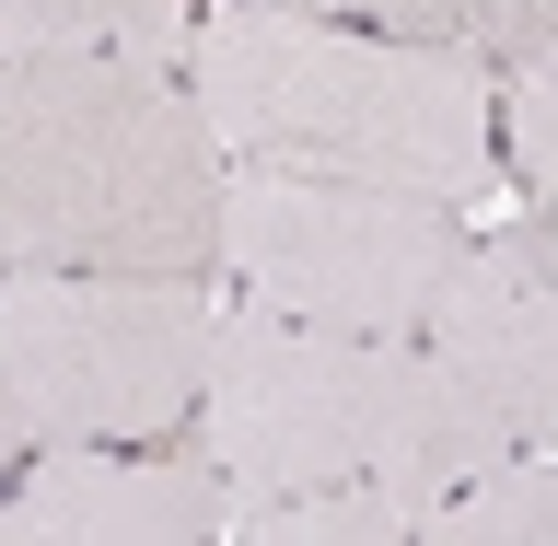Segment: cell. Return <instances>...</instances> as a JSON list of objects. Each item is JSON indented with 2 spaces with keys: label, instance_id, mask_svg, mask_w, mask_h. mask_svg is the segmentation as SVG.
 I'll return each mask as SVG.
<instances>
[{
  "label": "cell",
  "instance_id": "1",
  "mask_svg": "<svg viewBox=\"0 0 558 546\" xmlns=\"http://www.w3.org/2000/svg\"><path fill=\"white\" fill-rule=\"evenodd\" d=\"M186 94L221 163L338 174V186H396L442 209L500 174V82L477 47L373 35L291 0H209L186 35Z\"/></svg>",
  "mask_w": 558,
  "mask_h": 546
},
{
  "label": "cell",
  "instance_id": "2",
  "mask_svg": "<svg viewBox=\"0 0 558 546\" xmlns=\"http://www.w3.org/2000/svg\"><path fill=\"white\" fill-rule=\"evenodd\" d=\"M0 268H221V139L186 70L0 59Z\"/></svg>",
  "mask_w": 558,
  "mask_h": 546
},
{
  "label": "cell",
  "instance_id": "3",
  "mask_svg": "<svg viewBox=\"0 0 558 546\" xmlns=\"http://www.w3.org/2000/svg\"><path fill=\"white\" fill-rule=\"evenodd\" d=\"M198 442L233 488H396L430 512L488 453H512V430L442 373L430 338H361V326L221 303Z\"/></svg>",
  "mask_w": 558,
  "mask_h": 546
},
{
  "label": "cell",
  "instance_id": "4",
  "mask_svg": "<svg viewBox=\"0 0 558 546\" xmlns=\"http://www.w3.org/2000/svg\"><path fill=\"white\" fill-rule=\"evenodd\" d=\"M209 279L0 268V361L35 442H163L209 384Z\"/></svg>",
  "mask_w": 558,
  "mask_h": 546
},
{
  "label": "cell",
  "instance_id": "5",
  "mask_svg": "<svg viewBox=\"0 0 558 546\" xmlns=\"http://www.w3.org/2000/svg\"><path fill=\"white\" fill-rule=\"evenodd\" d=\"M453 244L465 233H453L442 198L221 163V268L244 279V303H268V314L361 326V338H418Z\"/></svg>",
  "mask_w": 558,
  "mask_h": 546
},
{
  "label": "cell",
  "instance_id": "6",
  "mask_svg": "<svg viewBox=\"0 0 558 546\" xmlns=\"http://www.w3.org/2000/svg\"><path fill=\"white\" fill-rule=\"evenodd\" d=\"M233 477L209 442H35L0 488V546H209Z\"/></svg>",
  "mask_w": 558,
  "mask_h": 546
},
{
  "label": "cell",
  "instance_id": "7",
  "mask_svg": "<svg viewBox=\"0 0 558 546\" xmlns=\"http://www.w3.org/2000/svg\"><path fill=\"white\" fill-rule=\"evenodd\" d=\"M418 338L512 442H558V256L535 233H465Z\"/></svg>",
  "mask_w": 558,
  "mask_h": 546
},
{
  "label": "cell",
  "instance_id": "8",
  "mask_svg": "<svg viewBox=\"0 0 558 546\" xmlns=\"http://www.w3.org/2000/svg\"><path fill=\"white\" fill-rule=\"evenodd\" d=\"M186 0H0V59H151L186 70Z\"/></svg>",
  "mask_w": 558,
  "mask_h": 546
},
{
  "label": "cell",
  "instance_id": "9",
  "mask_svg": "<svg viewBox=\"0 0 558 546\" xmlns=\"http://www.w3.org/2000/svg\"><path fill=\"white\" fill-rule=\"evenodd\" d=\"M430 546H558V442H512L488 453L465 488H442L418 512Z\"/></svg>",
  "mask_w": 558,
  "mask_h": 546
},
{
  "label": "cell",
  "instance_id": "10",
  "mask_svg": "<svg viewBox=\"0 0 558 546\" xmlns=\"http://www.w3.org/2000/svg\"><path fill=\"white\" fill-rule=\"evenodd\" d=\"M221 535L233 546H408L418 500H396V488H233Z\"/></svg>",
  "mask_w": 558,
  "mask_h": 546
},
{
  "label": "cell",
  "instance_id": "11",
  "mask_svg": "<svg viewBox=\"0 0 558 546\" xmlns=\"http://www.w3.org/2000/svg\"><path fill=\"white\" fill-rule=\"evenodd\" d=\"M500 163L558 198V35L535 59H512V82H500Z\"/></svg>",
  "mask_w": 558,
  "mask_h": 546
},
{
  "label": "cell",
  "instance_id": "12",
  "mask_svg": "<svg viewBox=\"0 0 558 546\" xmlns=\"http://www.w3.org/2000/svg\"><path fill=\"white\" fill-rule=\"evenodd\" d=\"M291 12H338L373 35H430V47H477V0H291Z\"/></svg>",
  "mask_w": 558,
  "mask_h": 546
},
{
  "label": "cell",
  "instance_id": "13",
  "mask_svg": "<svg viewBox=\"0 0 558 546\" xmlns=\"http://www.w3.org/2000/svg\"><path fill=\"white\" fill-rule=\"evenodd\" d=\"M558 35V0H477V59H535Z\"/></svg>",
  "mask_w": 558,
  "mask_h": 546
},
{
  "label": "cell",
  "instance_id": "14",
  "mask_svg": "<svg viewBox=\"0 0 558 546\" xmlns=\"http://www.w3.org/2000/svg\"><path fill=\"white\" fill-rule=\"evenodd\" d=\"M24 453H35V418H24V396H12V361H0V488H12Z\"/></svg>",
  "mask_w": 558,
  "mask_h": 546
},
{
  "label": "cell",
  "instance_id": "15",
  "mask_svg": "<svg viewBox=\"0 0 558 546\" xmlns=\"http://www.w3.org/2000/svg\"><path fill=\"white\" fill-rule=\"evenodd\" d=\"M535 244H547V256H558V198H547V221H535Z\"/></svg>",
  "mask_w": 558,
  "mask_h": 546
}]
</instances>
